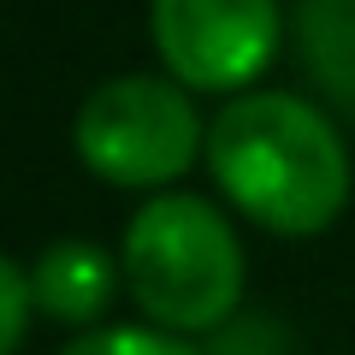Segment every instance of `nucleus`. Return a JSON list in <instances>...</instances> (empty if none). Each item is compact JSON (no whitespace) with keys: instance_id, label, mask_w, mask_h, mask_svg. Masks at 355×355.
Instances as JSON below:
<instances>
[{"instance_id":"1","label":"nucleus","mask_w":355,"mask_h":355,"mask_svg":"<svg viewBox=\"0 0 355 355\" xmlns=\"http://www.w3.org/2000/svg\"><path fill=\"white\" fill-rule=\"evenodd\" d=\"M207 172L219 196L272 237H320L349 202L343 130L291 89L231 95L207 125Z\"/></svg>"},{"instance_id":"8","label":"nucleus","mask_w":355,"mask_h":355,"mask_svg":"<svg viewBox=\"0 0 355 355\" xmlns=\"http://www.w3.org/2000/svg\"><path fill=\"white\" fill-rule=\"evenodd\" d=\"M30 314H36V291H30V272L12 261V254H0V355H18V349H24Z\"/></svg>"},{"instance_id":"2","label":"nucleus","mask_w":355,"mask_h":355,"mask_svg":"<svg viewBox=\"0 0 355 355\" xmlns=\"http://www.w3.org/2000/svg\"><path fill=\"white\" fill-rule=\"evenodd\" d=\"M119 261H125L130 302L178 338L231 326L243 302V243L207 196L190 190L148 196L125 225Z\"/></svg>"},{"instance_id":"5","label":"nucleus","mask_w":355,"mask_h":355,"mask_svg":"<svg viewBox=\"0 0 355 355\" xmlns=\"http://www.w3.org/2000/svg\"><path fill=\"white\" fill-rule=\"evenodd\" d=\"M119 279H125V261L101 249L89 237H60L42 249V261L30 266V291H36V308L60 326H95V320L113 308Z\"/></svg>"},{"instance_id":"7","label":"nucleus","mask_w":355,"mask_h":355,"mask_svg":"<svg viewBox=\"0 0 355 355\" xmlns=\"http://www.w3.org/2000/svg\"><path fill=\"white\" fill-rule=\"evenodd\" d=\"M60 355H202V349L160 326H89Z\"/></svg>"},{"instance_id":"6","label":"nucleus","mask_w":355,"mask_h":355,"mask_svg":"<svg viewBox=\"0 0 355 355\" xmlns=\"http://www.w3.org/2000/svg\"><path fill=\"white\" fill-rule=\"evenodd\" d=\"M296 48L338 107L355 113V0H302L296 6Z\"/></svg>"},{"instance_id":"3","label":"nucleus","mask_w":355,"mask_h":355,"mask_svg":"<svg viewBox=\"0 0 355 355\" xmlns=\"http://www.w3.org/2000/svg\"><path fill=\"white\" fill-rule=\"evenodd\" d=\"M77 160L113 190H172L207 160V125L178 77H107L77 107Z\"/></svg>"},{"instance_id":"4","label":"nucleus","mask_w":355,"mask_h":355,"mask_svg":"<svg viewBox=\"0 0 355 355\" xmlns=\"http://www.w3.org/2000/svg\"><path fill=\"white\" fill-rule=\"evenodd\" d=\"M148 36L166 77L237 95L272 65L284 12L279 0H148Z\"/></svg>"}]
</instances>
